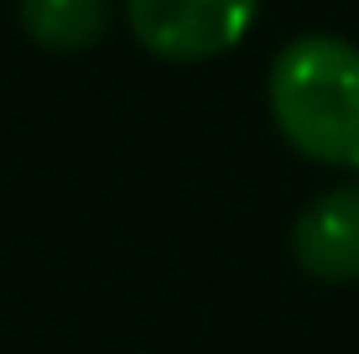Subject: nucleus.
I'll return each mask as SVG.
<instances>
[{
    "label": "nucleus",
    "instance_id": "f257e3e1",
    "mask_svg": "<svg viewBox=\"0 0 359 354\" xmlns=\"http://www.w3.org/2000/svg\"><path fill=\"white\" fill-rule=\"evenodd\" d=\"M266 109L297 156L359 172V42L333 32L292 36L271 57Z\"/></svg>",
    "mask_w": 359,
    "mask_h": 354
},
{
    "label": "nucleus",
    "instance_id": "f03ea898",
    "mask_svg": "<svg viewBox=\"0 0 359 354\" xmlns=\"http://www.w3.org/2000/svg\"><path fill=\"white\" fill-rule=\"evenodd\" d=\"M261 0H126L130 36L162 63H208L250 36Z\"/></svg>",
    "mask_w": 359,
    "mask_h": 354
},
{
    "label": "nucleus",
    "instance_id": "7ed1b4c3",
    "mask_svg": "<svg viewBox=\"0 0 359 354\" xmlns=\"http://www.w3.org/2000/svg\"><path fill=\"white\" fill-rule=\"evenodd\" d=\"M292 261L313 282L349 287L359 282V182L328 188L297 214L292 224Z\"/></svg>",
    "mask_w": 359,
    "mask_h": 354
},
{
    "label": "nucleus",
    "instance_id": "20e7f679",
    "mask_svg": "<svg viewBox=\"0 0 359 354\" xmlns=\"http://www.w3.org/2000/svg\"><path fill=\"white\" fill-rule=\"evenodd\" d=\"M109 0H16V21L53 57H79L109 32Z\"/></svg>",
    "mask_w": 359,
    "mask_h": 354
}]
</instances>
